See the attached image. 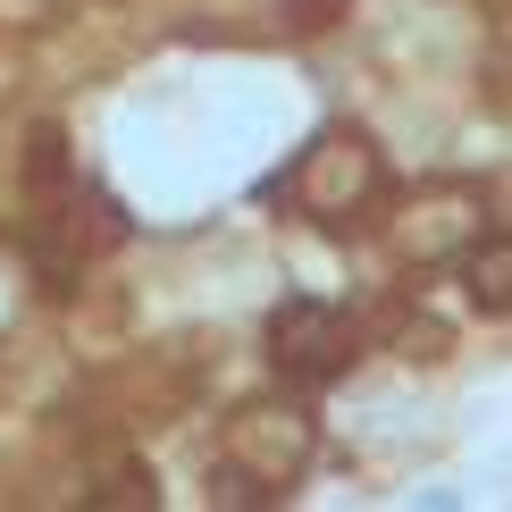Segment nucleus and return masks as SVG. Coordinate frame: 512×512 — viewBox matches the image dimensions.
Returning a JSON list of instances; mask_svg holds the SVG:
<instances>
[{
    "instance_id": "1",
    "label": "nucleus",
    "mask_w": 512,
    "mask_h": 512,
    "mask_svg": "<svg viewBox=\"0 0 512 512\" xmlns=\"http://www.w3.org/2000/svg\"><path fill=\"white\" fill-rule=\"evenodd\" d=\"M378 185H387V168H378L370 135H361V126H328V135H311V152L277 177V194L303 210V219H319V227H345L353 210L378 202Z\"/></svg>"
},
{
    "instance_id": "2",
    "label": "nucleus",
    "mask_w": 512,
    "mask_h": 512,
    "mask_svg": "<svg viewBox=\"0 0 512 512\" xmlns=\"http://www.w3.org/2000/svg\"><path fill=\"white\" fill-rule=\"evenodd\" d=\"M311 454H319V420L303 403H244V412L227 420V437H219V462L244 471L269 504L286 496V487H303Z\"/></svg>"
},
{
    "instance_id": "3",
    "label": "nucleus",
    "mask_w": 512,
    "mask_h": 512,
    "mask_svg": "<svg viewBox=\"0 0 512 512\" xmlns=\"http://www.w3.org/2000/svg\"><path fill=\"white\" fill-rule=\"evenodd\" d=\"M353 345H361L353 319L336 303H319V294H286V303L269 311V361H277V378H286L294 395L345 378L353 370Z\"/></svg>"
},
{
    "instance_id": "4",
    "label": "nucleus",
    "mask_w": 512,
    "mask_h": 512,
    "mask_svg": "<svg viewBox=\"0 0 512 512\" xmlns=\"http://www.w3.org/2000/svg\"><path fill=\"white\" fill-rule=\"evenodd\" d=\"M462 286H471V303H479L487 319H504V303H512V244H504V236L471 244V252H462Z\"/></svg>"
},
{
    "instance_id": "5",
    "label": "nucleus",
    "mask_w": 512,
    "mask_h": 512,
    "mask_svg": "<svg viewBox=\"0 0 512 512\" xmlns=\"http://www.w3.org/2000/svg\"><path fill=\"white\" fill-rule=\"evenodd\" d=\"M26 185L34 194H68L76 185V168H68V135H59V126H34V143H26Z\"/></svg>"
},
{
    "instance_id": "6",
    "label": "nucleus",
    "mask_w": 512,
    "mask_h": 512,
    "mask_svg": "<svg viewBox=\"0 0 512 512\" xmlns=\"http://www.w3.org/2000/svg\"><path fill=\"white\" fill-rule=\"evenodd\" d=\"M84 504H93V512H152V504H160V479H152V471H110Z\"/></svg>"
},
{
    "instance_id": "7",
    "label": "nucleus",
    "mask_w": 512,
    "mask_h": 512,
    "mask_svg": "<svg viewBox=\"0 0 512 512\" xmlns=\"http://www.w3.org/2000/svg\"><path fill=\"white\" fill-rule=\"evenodd\" d=\"M336 9H345V0H286V17H294V26H328Z\"/></svg>"
}]
</instances>
